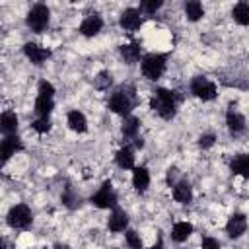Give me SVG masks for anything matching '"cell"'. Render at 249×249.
I'll list each match as a JSON object with an SVG mask.
<instances>
[{"label":"cell","instance_id":"cell-1","mask_svg":"<svg viewBox=\"0 0 249 249\" xmlns=\"http://www.w3.org/2000/svg\"><path fill=\"white\" fill-rule=\"evenodd\" d=\"M177 105H179V95L173 89L167 88H156L150 97V109L161 117L163 121H171L177 115Z\"/></svg>","mask_w":249,"mask_h":249},{"label":"cell","instance_id":"cell-2","mask_svg":"<svg viewBox=\"0 0 249 249\" xmlns=\"http://www.w3.org/2000/svg\"><path fill=\"white\" fill-rule=\"evenodd\" d=\"M109 109L115 113V115H121V117H128L132 107H134V88L132 86H121L117 88L111 97H109Z\"/></svg>","mask_w":249,"mask_h":249},{"label":"cell","instance_id":"cell-3","mask_svg":"<svg viewBox=\"0 0 249 249\" xmlns=\"http://www.w3.org/2000/svg\"><path fill=\"white\" fill-rule=\"evenodd\" d=\"M167 68V56L161 54V53H148L142 56L140 60V70H142V76L150 82H156L163 76Z\"/></svg>","mask_w":249,"mask_h":249},{"label":"cell","instance_id":"cell-4","mask_svg":"<svg viewBox=\"0 0 249 249\" xmlns=\"http://www.w3.org/2000/svg\"><path fill=\"white\" fill-rule=\"evenodd\" d=\"M25 23L33 33H43L51 23V10L47 4H35L25 16Z\"/></svg>","mask_w":249,"mask_h":249},{"label":"cell","instance_id":"cell-5","mask_svg":"<svg viewBox=\"0 0 249 249\" xmlns=\"http://www.w3.org/2000/svg\"><path fill=\"white\" fill-rule=\"evenodd\" d=\"M191 93L196 97V99H200V101H212V99H216V95H218V89H216V84L212 82V80H208L206 76H195L193 80H191Z\"/></svg>","mask_w":249,"mask_h":249},{"label":"cell","instance_id":"cell-6","mask_svg":"<svg viewBox=\"0 0 249 249\" xmlns=\"http://www.w3.org/2000/svg\"><path fill=\"white\" fill-rule=\"evenodd\" d=\"M6 222L14 230H23L33 222V212L27 204H14L6 214Z\"/></svg>","mask_w":249,"mask_h":249},{"label":"cell","instance_id":"cell-7","mask_svg":"<svg viewBox=\"0 0 249 249\" xmlns=\"http://www.w3.org/2000/svg\"><path fill=\"white\" fill-rule=\"evenodd\" d=\"M91 204L97 206V208H101V210H109V208L115 210L117 208V193H115L111 181H105L95 191V195L91 196Z\"/></svg>","mask_w":249,"mask_h":249},{"label":"cell","instance_id":"cell-8","mask_svg":"<svg viewBox=\"0 0 249 249\" xmlns=\"http://www.w3.org/2000/svg\"><path fill=\"white\" fill-rule=\"evenodd\" d=\"M245 231H247V218H245V214H241V212L231 214V216L228 218V222H226V233H228L231 239H237V237H241Z\"/></svg>","mask_w":249,"mask_h":249},{"label":"cell","instance_id":"cell-9","mask_svg":"<svg viewBox=\"0 0 249 249\" xmlns=\"http://www.w3.org/2000/svg\"><path fill=\"white\" fill-rule=\"evenodd\" d=\"M119 25H121L124 31H136V29H140V25H142L140 10H136V8H126V10H123L121 16H119Z\"/></svg>","mask_w":249,"mask_h":249},{"label":"cell","instance_id":"cell-10","mask_svg":"<svg viewBox=\"0 0 249 249\" xmlns=\"http://www.w3.org/2000/svg\"><path fill=\"white\" fill-rule=\"evenodd\" d=\"M23 53H25L27 60H29L31 64H35V66H41V64L51 56V51H49V49H45V47H41V45H37V43H31V41L23 45Z\"/></svg>","mask_w":249,"mask_h":249},{"label":"cell","instance_id":"cell-11","mask_svg":"<svg viewBox=\"0 0 249 249\" xmlns=\"http://www.w3.org/2000/svg\"><path fill=\"white\" fill-rule=\"evenodd\" d=\"M226 126H228L230 134L239 136L241 132H245V117L239 111H235L233 107H230L226 113Z\"/></svg>","mask_w":249,"mask_h":249},{"label":"cell","instance_id":"cell-12","mask_svg":"<svg viewBox=\"0 0 249 249\" xmlns=\"http://www.w3.org/2000/svg\"><path fill=\"white\" fill-rule=\"evenodd\" d=\"M103 29V19L99 14H89L88 18H84V21L80 23V33L84 37H95L99 31Z\"/></svg>","mask_w":249,"mask_h":249},{"label":"cell","instance_id":"cell-13","mask_svg":"<svg viewBox=\"0 0 249 249\" xmlns=\"http://www.w3.org/2000/svg\"><path fill=\"white\" fill-rule=\"evenodd\" d=\"M21 150H23V142L19 140L18 134H14V136H4L2 146H0V152H2V160H4V161H8L12 156H16V154L21 152Z\"/></svg>","mask_w":249,"mask_h":249},{"label":"cell","instance_id":"cell-14","mask_svg":"<svg viewBox=\"0 0 249 249\" xmlns=\"http://www.w3.org/2000/svg\"><path fill=\"white\" fill-rule=\"evenodd\" d=\"M171 195H173L175 202H179V204H189V202L193 200V187H191L189 181L179 179V181L173 185Z\"/></svg>","mask_w":249,"mask_h":249},{"label":"cell","instance_id":"cell-15","mask_svg":"<svg viewBox=\"0 0 249 249\" xmlns=\"http://www.w3.org/2000/svg\"><path fill=\"white\" fill-rule=\"evenodd\" d=\"M107 228L115 233L119 231H126L128 230V214L124 210H119L115 208L111 214H109V220H107Z\"/></svg>","mask_w":249,"mask_h":249},{"label":"cell","instance_id":"cell-16","mask_svg":"<svg viewBox=\"0 0 249 249\" xmlns=\"http://www.w3.org/2000/svg\"><path fill=\"white\" fill-rule=\"evenodd\" d=\"M119 53L123 56V60L126 64H136L138 60H142V51H140V45L138 43H124L119 47Z\"/></svg>","mask_w":249,"mask_h":249},{"label":"cell","instance_id":"cell-17","mask_svg":"<svg viewBox=\"0 0 249 249\" xmlns=\"http://www.w3.org/2000/svg\"><path fill=\"white\" fill-rule=\"evenodd\" d=\"M18 124H19V119L14 111H4L2 117H0V130L4 136H14L18 132Z\"/></svg>","mask_w":249,"mask_h":249},{"label":"cell","instance_id":"cell-18","mask_svg":"<svg viewBox=\"0 0 249 249\" xmlns=\"http://www.w3.org/2000/svg\"><path fill=\"white\" fill-rule=\"evenodd\" d=\"M66 124H68L70 130H74V132H78V134H84V132L88 130V119H86V115H84L82 111H78V109H74V111L68 113Z\"/></svg>","mask_w":249,"mask_h":249},{"label":"cell","instance_id":"cell-19","mask_svg":"<svg viewBox=\"0 0 249 249\" xmlns=\"http://www.w3.org/2000/svg\"><path fill=\"white\" fill-rule=\"evenodd\" d=\"M132 187L136 193H146V189L150 187V171L144 165L132 169Z\"/></svg>","mask_w":249,"mask_h":249},{"label":"cell","instance_id":"cell-20","mask_svg":"<svg viewBox=\"0 0 249 249\" xmlns=\"http://www.w3.org/2000/svg\"><path fill=\"white\" fill-rule=\"evenodd\" d=\"M193 224L191 222H185V220H181V222H175L173 226H171V239L175 241V243H183V241H187L189 237H191V233H193Z\"/></svg>","mask_w":249,"mask_h":249},{"label":"cell","instance_id":"cell-21","mask_svg":"<svg viewBox=\"0 0 249 249\" xmlns=\"http://www.w3.org/2000/svg\"><path fill=\"white\" fill-rule=\"evenodd\" d=\"M53 109H54V97L39 95V93H37V97H35V107H33L35 115H37V117H49V115L53 113Z\"/></svg>","mask_w":249,"mask_h":249},{"label":"cell","instance_id":"cell-22","mask_svg":"<svg viewBox=\"0 0 249 249\" xmlns=\"http://www.w3.org/2000/svg\"><path fill=\"white\" fill-rule=\"evenodd\" d=\"M115 163L121 169H134V150L130 146H123L115 154Z\"/></svg>","mask_w":249,"mask_h":249},{"label":"cell","instance_id":"cell-23","mask_svg":"<svg viewBox=\"0 0 249 249\" xmlns=\"http://www.w3.org/2000/svg\"><path fill=\"white\" fill-rule=\"evenodd\" d=\"M230 169L233 175H241L245 179H249V154H239L231 160Z\"/></svg>","mask_w":249,"mask_h":249},{"label":"cell","instance_id":"cell-24","mask_svg":"<svg viewBox=\"0 0 249 249\" xmlns=\"http://www.w3.org/2000/svg\"><path fill=\"white\" fill-rule=\"evenodd\" d=\"M185 16H187V19L189 21H198V19H202V16H204V6L198 2V0H189V2H185Z\"/></svg>","mask_w":249,"mask_h":249},{"label":"cell","instance_id":"cell-25","mask_svg":"<svg viewBox=\"0 0 249 249\" xmlns=\"http://www.w3.org/2000/svg\"><path fill=\"white\" fill-rule=\"evenodd\" d=\"M138 130H140V119L132 117V115L124 117V121H123V136L134 140V138H138Z\"/></svg>","mask_w":249,"mask_h":249},{"label":"cell","instance_id":"cell-26","mask_svg":"<svg viewBox=\"0 0 249 249\" xmlns=\"http://www.w3.org/2000/svg\"><path fill=\"white\" fill-rule=\"evenodd\" d=\"M231 18L239 25H249V2H237L231 8Z\"/></svg>","mask_w":249,"mask_h":249},{"label":"cell","instance_id":"cell-27","mask_svg":"<svg viewBox=\"0 0 249 249\" xmlns=\"http://www.w3.org/2000/svg\"><path fill=\"white\" fill-rule=\"evenodd\" d=\"M111 84H113V76H111L109 70H101V72H97L95 78H93V86H95L97 89H109Z\"/></svg>","mask_w":249,"mask_h":249},{"label":"cell","instance_id":"cell-28","mask_svg":"<svg viewBox=\"0 0 249 249\" xmlns=\"http://www.w3.org/2000/svg\"><path fill=\"white\" fill-rule=\"evenodd\" d=\"M124 241H126V247L128 249H144V243H142V237L136 230H126L124 231Z\"/></svg>","mask_w":249,"mask_h":249},{"label":"cell","instance_id":"cell-29","mask_svg":"<svg viewBox=\"0 0 249 249\" xmlns=\"http://www.w3.org/2000/svg\"><path fill=\"white\" fill-rule=\"evenodd\" d=\"M31 128H33L37 134H47V132L53 128V124H51V119H49V117H37V119L31 123Z\"/></svg>","mask_w":249,"mask_h":249},{"label":"cell","instance_id":"cell-30","mask_svg":"<svg viewBox=\"0 0 249 249\" xmlns=\"http://www.w3.org/2000/svg\"><path fill=\"white\" fill-rule=\"evenodd\" d=\"M60 198H62V204H64V206H68V208H76V206L80 204V196H78L70 187L62 193V196H60Z\"/></svg>","mask_w":249,"mask_h":249},{"label":"cell","instance_id":"cell-31","mask_svg":"<svg viewBox=\"0 0 249 249\" xmlns=\"http://www.w3.org/2000/svg\"><path fill=\"white\" fill-rule=\"evenodd\" d=\"M161 6H163V2H161V0H144V2H140V12L156 14Z\"/></svg>","mask_w":249,"mask_h":249},{"label":"cell","instance_id":"cell-32","mask_svg":"<svg viewBox=\"0 0 249 249\" xmlns=\"http://www.w3.org/2000/svg\"><path fill=\"white\" fill-rule=\"evenodd\" d=\"M214 142H216V136H214L212 132H206V134H200V136H198V146H200L202 150L212 148Z\"/></svg>","mask_w":249,"mask_h":249},{"label":"cell","instance_id":"cell-33","mask_svg":"<svg viewBox=\"0 0 249 249\" xmlns=\"http://www.w3.org/2000/svg\"><path fill=\"white\" fill-rule=\"evenodd\" d=\"M37 93H39V95H49V97H54V86H53L51 82L43 80V82L39 84V89H37Z\"/></svg>","mask_w":249,"mask_h":249},{"label":"cell","instance_id":"cell-34","mask_svg":"<svg viewBox=\"0 0 249 249\" xmlns=\"http://www.w3.org/2000/svg\"><path fill=\"white\" fill-rule=\"evenodd\" d=\"M200 247L202 249H220V241L216 237H212V235H206V237H202Z\"/></svg>","mask_w":249,"mask_h":249},{"label":"cell","instance_id":"cell-35","mask_svg":"<svg viewBox=\"0 0 249 249\" xmlns=\"http://www.w3.org/2000/svg\"><path fill=\"white\" fill-rule=\"evenodd\" d=\"M177 173H179V169H177V167H169V169H167L165 181H167V185H169V187H173V185L179 181V179H177Z\"/></svg>","mask_w":249,"mask_h":249},{"label":"cell","instance_id":"cell-36","mask_svg":"<svg viewBox=\"0 0 249 249\" xmlns=\"http://www.w3.org/2000/svg\"><path fill=\"white\" fill-rule=\"evenodd\" d=\"M54 249H70V247H68L66 243H56V245H54Z\"/></svg>","mask_w":249,"mask_h":249},{"label":"cell","instance_id":"cell-37","mask_svg":"<svg viewBox=\"0 0 249 249\" xmlns=\"http://www.w3.org/2000/svg\"><path fill=\"white\" fill-rule=\"evenodd\" d=\"M152 249H163V243H161V237L158 239V243H156V245H154Z\"/></svg>","mask_w":249,"mask_h":249},{"label":"cell","instance_id":"cell-38","mask_svg":"<svg viewBox=\"0 0 249 249\" xmlns=\"http://www.w3.org/2000/svg\"><path fill=\"white\" fill-rule=\"evenodd\" d=\"M113 249H119V247H113Z\"/></svg>","mask_w":249,"mask_h":249}]
</instances>
